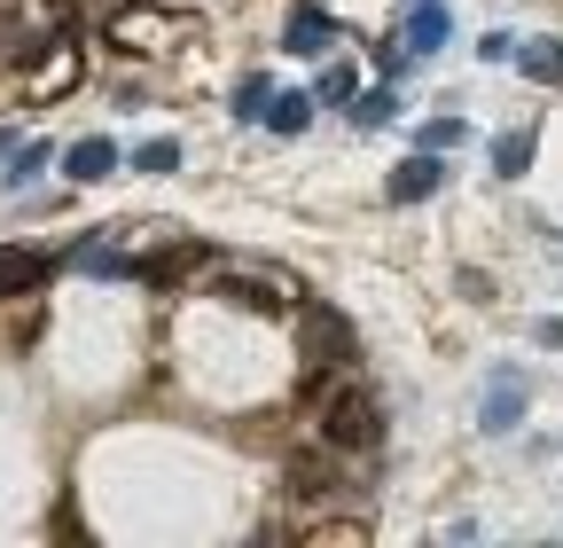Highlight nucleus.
Wrapping results in <instances>:
<instances>
[{"label":"nucleus","mask_w":563,"mask_h":548,"mask_svg":"<svg viewBox=\"0 0 563 548\" xmlns=\"http://www.w3.org/2000/svg\"><path fill=\"white\" fill-rule=\"evenodd\" d=\"M290 478H298V494H329V462H313V454H298Z\"/></svg>","instance_id":"obj_20"},{"label":"nucleus","mask_w":563,"mask_h":548,"mask_svg":"<svg viewBox=\"0 0 563 548\" xmlns=\"http://www.w3.org/2000/svg\"><path fill=\"white\" fill-rule=\"evenodd\" d=\"M40 283H47V259L24 251V243H0V298H9V291H40Z\"/></svg>","instance_id":"obj_9"},{"label":"nucleus","mask_w":563,"mask_h":548,"mask_svg":"<svg viewBox=\"0 0 563 548\" xmlns=\"http://www.w3.org/2000/svg\"><path fill=\"white\" fill-rule=\"evenodd\" d=\"M352 361V321L336 306H298V369L306 384H329Z\"/></svg>","instance_id":"obj_2"},{"label":"nucleus","mask_w":563,"mask_h":548,"mask_svg":"<svg viewBox=\"0 0 563 548\" xmlns=\"http://www.w3.org/2000/svg\"><path fill=\"white\" fill-rule=\"evenodd\" d=\"M47 157H55V150H47V142H24V150H16V157H9V188H24V180H32V173H40V165H47Z\"/></svg>","instance_id":"obj_18"},{"label":"nucleus","mask_w":563,"mask_h":548,"mask_svg":"<svg viewBox=\"0 0 563 548\" xmlns=\"http://www.w3.org/2000/svg\"><path fill=\"white\" fill-rule=\"evenodd\" d=\"M446 32H454V17L439 9V0H415V17H407V47H399V55H415V63H422V55H439V47H446Z\"/></svg>","instance_id":"obj_7"},{"label":"nucleus","mask_w":563,"mask_h":548,"mask_svg":"<svg viewBox=\"0 0 563 548\" xmlns=\"http://www.w3.org/2000/svg\"><path fill=\"white\" fill-rule=\"evenodd\" d=\"M63 165H70V180H102V173H118V142H102V133H87V142L70 150Z\"/></svg>","instance_id":"obj_12"},{"label":"nucleus","mask_w":563,"mask_h":548,"mask_svg":"<svg viewBox=\"0 0 563 548\" xmlns=\"http://www.w3.org/2000/svg\"><path fill=\"white\" fill-rule=\"evenodd\" d=\"M517 72L540 79V87H563V40H525L517 47Z\"/></svg>","instance_id":"obj_11"},{"label":"nucleus","mask_w":563,"mask_h":548,"mask_svg":"<svg viewBox=\"0 0 563 548\" xmlns=\"http://www.w3.org/2000/svg\"><path fill=\"white\" fill-rule=\"evenodd\" d=\"M133 165H141V173H173V165H180V142H173V133H157V142L133 150Z\"/></svg>","instance_id":"obj_17"},{"label":"nucleus","mask_w":563,"mask_h":548,"mask_svg":"<svg viewBox=\"0 0 563 548\" xmlns=\"http://www.w3.org/2000/svg\"><path fill=\"white\" fill-rule=\"evenodd\" d=\"M266 102H274L266 79H243V87H235V118H266Z\"/></svg>","instance_id":"obj_19"},{"label":"nucleus","mask_w":563,"mask_h":548,"mask_svg":"<svg viewBox=\"0 0 563 548\" xmlns=\"http://www.w3.org/2000/svg\"><path fill=\"white\" fill-rule=\"evenodd\" d=\"M180 32H188V17H165V9H118L110 17V40L118 47H165Z\"/></svg>","instance_id":"obj_4"},{"label":"nucleus","mask_w":563,"mask_h":548,"mask_svg":"<svg viewBox=\"0 0 563 548\" xmlns=\"http://www.w3.org/2000/svg\"><path fill=\"white\" fill-rule=\"evenodd\" d=\"M313 431H321L329 454H368V447L384 439V399H376L361 376H336V384H321Z\"/></svg>","instance_id":"obj_1"},{"label":"nucleus","mask_w":563,"mask_h":548,"mask_svg":"<svg viewBox=\"0 0 563 548\" xmlns=\"http://www.w3.org/2000/svg\"><path fill=\"white\" fill-rule=\"evenodd\" d=\"M517 416H525V369H493L485 376V431H517Z\"/></svg>","instance_id":"obj_6"},{"label":"nucleus","mask_w":563,"mask_h":548,"mask_svg":"<svg viewBox=\"0 0 563 548\" xmlns=\"http://www.w3.org/2000/svg\"><path fill=\"white\" fill-rule=\"evenodd\" d=\"M439 180H446L439 150H422V157H407V165L391 173V204H422V196H439Z\"/></svg>","instance_id":"obj_8"},{"label":"nucleus","mask_w":563,"mask_h":548,"mask_svg":"<svg viewBox=\"0 0 563 548\" xmlns=\"http://www.w3.org/2000/svg\"><path fill=\"white\" fill-rule=\"evenodd\" d=\"M220 298H235L251 314H298V291L274 283V274H220Z\"/></svg>","instance_id":"obj_5"},{"label":"nucleus","mask_w":563,"mask_h":548,"mask_svg":"<svg viewBox=\"0 0 563 548\" xmlns=\"http://www.w3.org/2000/svg\"><path fill=\"white\" fill-rule=\"evenodd\" d=\"M462 133H470L462 118H431V125H422V150H454V142H462Z\"/></svg>","instance_id":"obj_21"},{"label":"nucleus","mask_w":563,"mask_h":548,"mask_svg":"<svg viewBox=\"0 0 563 548\" xmlns=\"http://www.w3.org/2000/svg\"><path fill=\"white\" fill-rule=\"evenodd\" d=\"M313 110H321L313 95H274L258 125H274V133H306V125H313Z\"/></svg>","instance_id":"obj_13"},{"label":"nucleus","mask_w":563,"mask_h":548,"mask_svg":"<svg viewBox=\"0 0 563 548\" xmlns=\"http://www.w3.org/2000/svg\"><path fill=\"white\" fill-rule=\"evenodd\" d=\"M282 40H290V55H329L336 47V24L321 9H290V32H282Z\"/></svg>","instance_id":"obj_10"},{"label":"nucleus","mask_w":563,"mask_h":548,"mask_svg":"<svg viewBox=\"0 0 563 548\" xmlns=\"http://www.w3.org/2000/svg\"><path fill=\"white\" fill-rule=\"evenodd\" d=\"M532 150H540V142H532V133H525V125H517V133H501V142H493V173H501V180H525V165H532Z\"/></svg>","instance_id":"obj_14"},{"label":"nucleus","mask_w":563,"mask_h":548,"mask_svg":"<svg viewBox=\"0 0 563 548\" xmlns=\"http://www.w3.org/2000/svg\"><path fill=\"white\" fill-rule=\"evenodd\" d=\"M352 95H361V72H352V63H329L321 87H313V102H352Z\"/></svg>","instance_id":"obj_16"},{"label":"nucleus","mask_w":563,"mask_h":548,"mask_svg":"<svg viewBox=\"0 0 563 548\" xmlns=\"http://www.w3.org/2000/svg\"><path fill=\"white\" fill-rule=\"evenodd\" d=\"M203 266H211V243H196V235H173V243H157L150 259H141V283L173 291V283H188V274H203Z\"/></svg>","instance_id":"obj_3"},{"label":"nucleus","mask_w":563,"mask_h":548,"mask_svg":"<svg viewBox=\"0 0 563 548\" xmlns=\"http://www.w3.org/2000/svg\"><path fill=\"white\" fill-rule=\"evenodd\" d=\"M70 79H79V47H55V55H47V72L32 79V95H55V87H70Z\"/></svg>","instance_id":"obj_15"},{"label":"nucleus","mask_w":563,"mask_h":548,"mask_svg":"<svg viewBox=\"0 0 563 548\" xmlns=\"http://www.w3.org/2000/svg\"><path fill=\"white\" fill-rule=\"evenodd\" d=\"M352 118H361V125H384V118H391V95H361V110H352Z\"/></svg>","instance_id":"obj_22"}]
</instances>
